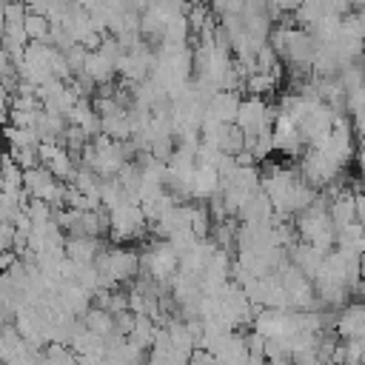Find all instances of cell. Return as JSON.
<instances>
[{"label":"cell","instance_id":"1","mask_svg":"<svg viewBox=\"0 0 365 365\" xmlns=\"http://www.w3.org/2000/svg\"><path fill=\"white\" fill-rule=\"evenodd\" d=\"M94 265L103 277V288H117L120 282H131L140 274V251H131L123 245L103 248Z\"/></svg>","mask_w":365,"mask_h":365},{"label":"cell","instance_id":"2","mask_svg":"<svg viewBox=\"0 0 365 365\" xmlns=\"http://www.w3.org/2000/svg\"><path fill=\"white\" fill-rule=\"evenodd\" d=\"M180 268V257L168 245V240H154L140 251V271L160 288L171 285L174 274Z\"/></svg>","mask_w":365,"mask_h":365},{"label":"cell","instance_id":"3","mask_svg":"<svg viewBox=\"0 0 365 365\" xmlns=\"http://www.w3.org/2000/svg\"><path fill=\"white\" fill-rule=\"evenodd\" d=\"M23 191L29 194V200H40L51 208H66V182H60L43 165L23 171Z\"/></svg>","mask_w":365,"mask_h":365},{"label":"cell","instance_id":"4","mask_svg":"<svg viewBox=\"0 0 365 365\" xmlns=\"http://www.w3.org/2000/svg\"><path fill=\"white\" fill-rule=\"evenodd\" d=\"M342 171H345V168H339L325 151H319V148H305V151H302L299 177H302L308 185H314L317 191H322L325 185L336 182V180L342 177Z\"/></svg>","mask_w":365,"mask_h":365},{"label":"cell","instance_id":"5","mask_svg":"<svg viewBox=\"0 0 365 365\" xmlns=\"http://www.w3.org/2000/svg\"><path fill=\"white\" fill-rule=\"evenodd\" d=\"M319 151H325L339 168H345L356 157V134L351 128L348 114H336L334 117V128H331L328 140L319 145Z\"/></svg>","mask_w":365,"mask_h":365},{"label":"cell","instance_id":"6","mask_svg":"<svg viewBox=\"0 0 365 365\" xmlns=\"http://www.w3.org/2000/svg\"><path fill=\"white\" fill-rule=\"evenodd\" d=\"M234 125H237L245 137H257V134H262V131H271V125H274V106H268V103H265L262 97H257V94L242 97Z\"/></svg>","mask_w":365,"mask_h":365},{"label":"cell","instance_id":"7","mask_svg":"<svg viewBox=\"0 0 365 365\" xmlns=\"http://www.w3.org/2000/svg\"><path fill=\"white\" fill-rule=\"evenodd\" d=\"M143 228H145V217H143L140 202H123L108 211V234L114 242L137 240L143 234Z\"/></svg>","mask_w":365,"mask_h":365},{"label":"cell","instance_id":"8","mask_svg":"<svg viewBox=\"0 0 365 365\" xmlns=\"http://www.w3.org/2000/svg\"><path fill=\"white\" fill-rule=\"evenodd\" d=\"M271 134H274V148L288 154V157H302V151L308 148L302 134H299V128L291 120H285V117H274Z\"/></svg>","mask_w":365,"mask_h":365},{"label":"cell","instance_id":"9","mask_svg":"<svg viewBox=\"0 0 365 365\" xmlns=\"http://www.w3.org/2000/svg\"><path fill=\"white\" fill-rule=\"evenodd\" d=\"M334 331L342 339L365 336V302H348L334 317Z\"/></svg>","mask_w":365,"mask_h":365},{"label":"cell","instance_id":"10","mask_svg":"<svg viewBox=\"0 0 365 365\" xmlns=\"http://www.w3.org/2000/svg\"><path fill=\"white\" fill-rule=\"evenodd\" d=\"M103 240L100 237H66V245H63V254L68 262L74 265H91L100 251H103Z\"/></svg>","mask_w":365,"mask_h":365},{"label":"cell","instance_id":"11","mask_svg":"<svg viewBox=\"0 0 365 365\" xmlns=\"http://www.w3.org/2000/svg\"><path fill=\"white\" fill-rule=\"evenodd\" d=\"M220 194V174L214 165H200L191 174V202H208Z\"/></svg>","mask_w":365,"mask_h":365},{"label":"cell","instance_id":"12","mask_svg":"<svg viewBox=\"0 0 365 365\" xmlns=\"http://www.w3.org/2000/svg\"><path fill=\"white\" fill-rule=\"evenodd\" d=\"M237 217L248 225H262V222H274V205L271 200L257 188L248 194V200L242 202V208L237 211Z\"/></svg>","mask_w":365,"mask_h":365},{"label":"cell","instance_id":"13","mask_svg":"<svg viewBox=\"0 0 365 365\" xmlns=\"http://www.w3.org/2000/svg\"><path fill=\"white\" fill-rule=\"evenodd\" d=\"M328 217L334 222V228H345L351 222H356V208H354V188L342 185L331 200H328Z\"/></svg>","mask_w":365,"mask_h":365},{"label":"cell","instance_id":"14","mask_svg":"<svg viewBox=\"0 0 365 365\" xmlns=\"http://www.w3.org/2000/svg\"><path fill=\"white\" fill-rule=\"evenodd\" d=\"M240 91H214V97L205 103V114L214 117L217 123H234L240 111Z\"/></svg>","mask_w":365,"mask_h":365},{"label":"cell","instance_id":"15","mask_svg":"<svg viewBox=\"0 0 365 365\" xmlns=\"http://www.w3.org/2000/svg\"><path fill=\"white\" fill-rule=\"evenodd\" d=\"M80 74H86V77L100 88V86H111V80L117 77V66H114L108 57H103L100 51H88Z\"/></svg>","mask_w":365,"mask_h":365},{"label":"cell","instance_id":"16","mask_svg":"<svg viewBox=\"0 0 365 365\" xmlns=\"http://www.w3.org/2000/svg\"><path fill=\"white\" fill-rule=\"evenodd\" d=\"M71 125H77L88 140H94L97 134H100V114L94 111V106H91V100H86V97H80L77 100V106L68 111V117H66Z\"/></svg>","mask_w":365,"mask_h":365},{"label":"cell","instance_id":"17","mask_svg":"<svg viewBox=\"0 0 365 365\" xmlns=\"http://www.w3.org/2000/svg\"><path fill=\"white\" fill-rule=\"evenodd\" d=\"M83 328L91 331V334H97V336H103V339H108V336L117 334L114 314H108L106 308H97V305H91V308L83 314Z\"/></svg>","mask_w":365,"mask_h":365},{"label":"cell","instance_id":"18","mask_svg":"<svg viewBox=\"0 0 365 365\" xmlns=\"http://www.w3.org/2000/svg\"><path fill=\"white\" fill-rule=\"evenodd\" d=\"M336 248L342 251H354V254H365V234L359 222H351L345 228L336 231Z\"/></svg>","mask_w":365,"mask_h":365},{"label":"cell","instance_id":"19","mask_svg":"<svg viewBox=\"0 0 365 365\" xmlns=\"http://www.w3.org/2000/svg\"><path fill=\"white\" fill-rule=\"evenodd\" d=\"M48 29H51L48 17L26 11V17H23V31H26L29 43H46V40H48Z\"/></svg>","mask_w":365,"mask_h":365},{"label":"cell","instance_id":"20","mask_svg":"<svg viewBox=\"0 0 365 365\" xmlns=\"http://www.w3.org/2000/svg\"><path fill=\"white\" fill-rule=\"evenodd\" d=\"M23 17H26L23 0H11V3L3 6V26H6V23H23Z\"/></svg>","mask_w":365,"mask_h":365},{"label":"cell","instance_id":"21","mask_svg":"<svg viewBox=\"0 0 365 365\" xmlns=\"http://www.w3.org/2000/svg\"><path fill=\"white\" fill-rule=\"evenodd\" d=\"M14 222H3L0 220V251H14Z\"/></svg>","mask_w":365,"mask_h":365},{"label":"cell","instance_id":"22","mask_svg":"<svg viewBox=\"0 0 365 365\" xmlns=\"http://www.w3.org/2000/svg\"><path fill=\"white\" fill-rule=\"evenodd\" d=\"M191 365H217V356L211 351H202V348H194V354L188 356Z\"/></svg>","mask_w":365,"mask_h":365},{"label":"cell","instance_id":"23","mask_svg":"<svg viewBox=\"0 0 365 365\" xmlns=\"http://www.w3.org/2000/svg\"><path fill=\"white\" fill-rule=\"evenodd\" d=\"M354 208H356V222H365V188H354Z\"/></svg>","mask_w":365,"mask_h":365},{"label":"cell","instance_id":"24","mask_svg":"<svg viewBox=\"0 0 365 365\" xmlns=\"http://www.w3.org/2000/svg\"><path fill=\"white\" fill-rule=\"evenodd\" d=\"M356 165H359V174H362V180H365V137H362V143H359V148H356Z\"/></svg>","mask_w":365,"mask_h":365},{"label":"cell","instance_id":"25","mask_svg":"<svg viewBox=\"0 0 365 365\" xmlns=\"http://www.w3.org/2000/svg\"><path fill=\"white\" fill-rule=\"evenodd\" d=\"M359 3H362V0H351V6H359Z\"/></svg>","mask_w":365,"mask_h":365},{"label":"cell","instance_id":"26","mask_svg":"<svg viewBox=\"0 0 365 365\" xmlns=\"http://www.w3.org/2000/svg\"><path fill=\"white\" fill-rule=\"evenodd\" d=\"M6 3H11V0H0V6H6Z\"/></svg>","mask_w":365,"mask_h":365}]
</instances>
